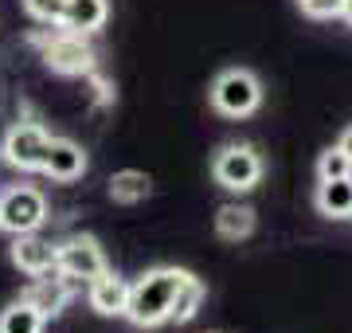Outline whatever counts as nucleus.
Instances as JSON below:
<instances>
[{"label":"nucleus","mask_w":352,"mask_h":333,"mask_svg":"<svg viewBox=\"0 0 352 333\" xmlns=\"http://www.w3.org/2000/svg\"><path fill=\"white\" fill-rule=\"evenodd\" d=\"M51 71H59V75H82L94 67V52H90L87 36H78V32H67V36H55L47 43V52H43Z\"/></svg>","instance_id":"nucleus-7"},{"label":"nucleus","mask_w":352,"mask_h":333,"mask_svg":"<svg viewBox=\"0 0 352 333\" xmlns=\"http://www.w3.org/2000/svg\"><path fill=\"white\" fill-rule=\"evenodd\" d=\"M43 321L47 314L32 298H20L8 310H0V333H43Z\"/></svg>","instance_id":"nucleus-13"},{"label":"nucleus","mask_w":352,"mask_h":333,"mask_svg":"<svg viewBox=\"0 0 352 333\" xmlns=\"http://www.w3.org/2000/svg\"><path fill=\"white\" fill-rule=\"evenodd\" d=\"M39 173H47L51 180H78L87 173V153H82V145H75V141H67V138H51Z\"/></svg>","instance_id":"nucleus-8"},{"label":"nucleus","mask_w":352,"mask_h":333,"mask_svg":"<svg viewBox=\"0 0 352 333\" xmlns=\"http://www.w3.org/2000/svg\"><path fill=\"white\" fill-rule=\"evenodd\" d=\"M340 149H344V153H349V157H352V126H349V129H344V133H340Z\"/></svg>","instance_id":"nucleus-21"},{"label":"nucleus","mask_w":352,"mask_h":333,"mask_svg":"<svg viewBox=\"0 0 352 333\" xmlns=\"http://www.w3.org/2000/svg\"><path fill=\"white\" fill-rule=\"evenodd\" d=\"M67 0H24V12L39 24H63Z\"/></svg>","instance_id":"nucleus-18"},{"label":"nucleus","mask_w":352,"mask_h":333,"mask_svg":"<svg viewBox=\"0 0 352 333\" xmlns=\"http://www.w3.org/2000/svg\"><path fill=\"white\" fill-rule=\"evenodd\" d=\"M302 4L305 16H314V20H333V16H344V4L349 0H298Z\"/></svg>","instance_id":"nucleus-20"},{"label":"nucleus","mask_w":352,"mask_h":333,"mask_svg":"<svg viewBox=\"0 0 352 333\" xmlns=\"http://www.w3.org/2000/svg\"><path fill=\"white\" fill-rule=\"evenodd\" d=\"M317 177H321V180L352 177V157L344 153L340 145H333V149H325V153H321V161H317Z\"/></svg>","instance_id":"nucleus-17"},{"label":"nucleus","mask_w":352,"mask_h":333,"mask_svg":"<svg viewBox=\"0 0 352 333\" xmlns=\"http://www.w3.org/2000/svg\"><path fill=\"white\" fill-rule=\"evenodd\" d=\"M344 20H349V24H352V0H349V4H344Z\"/></svg>","instance_id":"nucleus-22"},{"label":"nucleus","mask_w":352,"mask_h":333,"mask_svg":"<svg viewBox=\"0 0 352 333\" xmlns=\"http://www.w3.org/2000/svg\"><path fill=\"white\" fill-rule=\"evenodd\" d=\"M149 177L145 173H138V169H126V173H118V177L110 180V196L118 200V204H138V200H145L149 196Z\"/></svg>","instance_id":"nucleus-16"},{"label":"nucleus","mask_w":352,"mask_h":333,"mask_svg":"<svg viewBox=\"0 0 352 333\" xmlns=\"http://www.w3.org/2000/svg\"><path fill=\"white\" fill-rule=\"evenodd\" d=\"M106 16H110V4L106 0H67L63 24H67V32L90 36V32H98L106 24Z\"/></svg>","instance_id":"nucleus-11"},{"label":"nucleus","mask_w":352,"mask_h":333,"mask_svg":"<svg viewBox=\"0 0 352 333\" xmlns=\"http://www.w3.org/2000/svg\"><path fill=\"white\" fill-rule=\"evenodd\" d=\"M126 306H129V282L126 279H118L113 270L90 279V310H98L102 318H118V314H126Z\"/></svg>","instance_id":"nucleus-9"},{"label":"nucleus","mask_w":352,"mask_h":333,"mask_svg":"<svg viewBox=\"0 0 352 333\" xmlns=\"http://www.w3.org/2000/svg\"><path fill=\"white\" fill-rule=\"evenodd\" d=\"M55 270H63L67 279H98L106 275V255H102V247L90 239V235H75V239H67V244L55 247Z\"/></svg>","instance_id":"nucleus-6"},{"label":"nucleus","mask_w":352,"mask_h":333,"mask_svg":"<svg viewBox=\"0 0 352 333\" xmlns=\"http://www.w3.org/2000/svg\"><path fill=\"white\" fill-rule=\"evenodd\" d=\"M32 302H36L39 310H43V314H59V310H63V282H51V286H39V290H32Z\"/></svg>","instance_id":"nucleus-19"},{"label":"nucleus","mask_w":352,"mask_h":333,"mask_svg":"<svg viewBox=\"0 0 352 333\" xmlns=\"http://www.w3.org/2000/svg\"><path fill=\"white\" fill-rule=\"evenodd\" d=\"M212 177H215V184H223L227 193H247L263 177V161H258V153L251 145H223L215 153Z\"/></svg>","instance_id":"nucleus-4"},{"label":"nucleus","mask_w":352,"mask_h":333,"mask_svg":"<svg viewBox=\"0 0 352 333\" xmlns=\"http://www.w3.org/2000/svg\"><path fill=\"white\" fill-rule=\"evenodd\" d=\"M263 103V87L251 71H223V75L212 83V106L219 110L223 118H247L258 110Z\"/></svg>","instance_id":"nucleus-2"},{"label":"nucleus","mask_w":352,"mask_h":333,"mask_svg":"<svg viewBox=\"0 0 352 333\" xmlns=\"http://www.w3.org/2000/svg\"><path fill=\"white\" fill-rule=\"evenodd\" d=\"M188 270H176V267H153L145 270L133 286H129V306H126V318L141 330H153V325H164L173 321V302H176V290L184 282Z\"/></svg>","instance_id":"nucleus-1"},{"label":"nucleus","mask_w":352,"mask_h":333,"mask_svg":"<svg viewBox=\"0 0 352 333\" xmlns=\"http://www.w3.org/2000/svg\"><path fill=\"white\" fill-rule=\"evenodd\" d=\"M317 208L333 219H352V177L321 180L317 184Z\"/></svg>","instance_id":"nucleus-12"},{"label":"nucleus","mask_w":352,"mask_h":333,"mask_svg":"<svg viewBox=\"0 0 352 333\" xmlns=\"http://www.w3.org/2000/svg\"><path fill=\"white\" fill-rule=\"evenodd\" d=\"M200 302H204V282L196 275H184L180 282V290H176V302H173V321L176 325H184L200 314Z\"/></svg>","instance_id":"nucleus-15"},{"label":"nucleus","mask_w":352,"mask_h":333,"mask_svg":"<svg viewBox=\"0 0 352 333\" xmlns=\"http://www.w3.org/2000/svg\"><path fill=\"white\" fill-rule=\"evenodd\" d=\"M47 141H51V133L43 126L16 122L4 133V141H0V153H4V161L12 169H20V173H39L43 169V153H47Z\"/></svg>","instance_id":"nucleus-5"},{"label":"nucleus","mask_w":352,"mask_h":333,"mask_svg":"<svg viewBox=\"0 0 352 333\" xmlns=\"http://www.w3.org/2000/svg\"><path fill=\"white\" fill-rule=\"evenodd\" d=\"M215 231L223 239H247L254 231V212L247 204H223L215 212Z\"/></svg>","instance_id":"nucleus-14"},{"label":"nucleus","mask_w":352,"mask_h":333,"mask_svg":"<svg viewBox=\"0 0 352 333\" xmlns=\"http://www.w3.org/2000/svg\"><path fill=\"white\" fill-rule=\"evenodd\" d=\"M47 219V200L32 184H16L0 196V228L12 235H28Z\"/></svg>","instance_id":"nucleus-3"},{"label":"nucleus","mask_w":352,"mask_h":333,"mask_svg":"<svg viewBox=\"0 0 352 333\" xmlns=\"http://www.w3.org/2000/svg\"><path fill=\"white\" fill-rule=\"evenodd\" d=\"M12 263L24 275H47V270H55V247L43 244V239H36L32 231L28 235H16V244H12Z\"/></svg>","instance_id":"nucleus-10"}]
</instances>
